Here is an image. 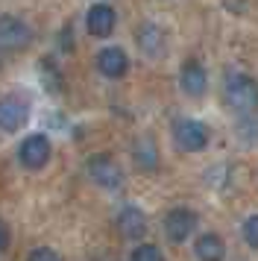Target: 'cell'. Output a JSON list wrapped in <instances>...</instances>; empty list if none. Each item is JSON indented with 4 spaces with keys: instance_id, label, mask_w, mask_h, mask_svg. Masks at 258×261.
Here are the masks:
<instances>
[{
    "instance_id": "1",
    "label": "cell",
    "mask_w": 258,
    "mask_h": 261,
    "mask_svg": "<svg viewBox=\"0 0 258 261\" xmlns=\"http://www.w3.org/2000/svg\"><path fill=\"white\" fill-rule=\"evenodd\" d=\"M226 106L235 109L238 115H252L258 112V83L246 73H229L223 83Z\"/></svg>"
},
{
    "instance_id": "2",
    "label": "cell",
    "mask_w": 258,
    "mask_h": 261,
    "mask_svg": "<svg viewBox=\"0 0 258 261\" xmlns=\"http://www.w3.org/2000/svg\"><path fill=\"white\" fill-rule=\"evenodd\" d=\"M173 141L185 153H199L209 144V126L197 118H176L173 120Z\"/></svg>"
},
{
    "instance_id": "3",
    "label": "cell",
    "mask_w": 258,
    "mask_h": 261,
    "mask_svg": "<svg viewBox=\"0 0 258 261\" xmlns=\"http://www.w3.org/2000/svg\"><path fill=\"white\" fill-rule=\"evenodd\" d=\"M50 138L41 135V132H33V135H27L21 144H18V159H21V165L27 170H41V167L50 162Z\"/></svg>"
},
{
    "instance_id": "4",
    "label": "cell",
    "mask_w": 258,
    "mask_h": 261,
    "mask_svg": "<svg viewBox=\"0 0 258 261\" xmlns=\"http://www.w3.org/2000/svg\"><path fill=\"white\" fill-rule=\"evenodd\" d=\"M194 229H197V214L191 212V208H170V212L164 214V235L170 244H182L188 238L194 235Z\"/></svg>"
},
{
    "instance_id": "5",
    "label": "cell",
    "mask_w": 258,
    "mask_h": 261,
    "mask_svg": "<svg viewBox=\"0 0 258 261\" xmlns=\"http://www.w3.org/2000/svg\"><path fill=\"white\" fill-rule=\"evenodd\" d=\"M85 170H88V176L106 191H117L123 185V173H120V167H117L109 155H91L88 165H85Z\"/></svg>"
},
{
    "instance_id": "6",
    "label": "cell",
    "mask_w": 258,
    "mask_h": 261,
    "mask_svg": "<svg viewBox=\"0 0 258 261\" xmlns=\"http://www.w3.org/2000/svg\"><path fill=\"white\" fill-rule=\"evenodd\" d=\"M30 123V103L18 97H0V132H18Z\"/></svg>"
},
{
    "instance_id": "7",
    "label": "cell",
    "mask_w": 258,
    "mask_h": 261,
    "mask_svg": "<svg viewBox=\"0 0 258 261\" xmlns=\"http://www.w3.org/2000/svg\"><path fill=\"white\" fill-rule=\"evenodd\" d=\"M33 41V30L12 18V15H3L0 18V47H9V50H23L27 44Z\"/></svg>"
},
{
    "instance_id": "8",
    "label": "cell",
    "mask_w": 258,
    "mask_h": 261,
    "mask_svg": "<svg viewBox=\"0 0 258 261\" xmlns=\"http://www.w3.org/2000/svg\"><path fill=\"white\" fill-rule=\"evenodd\" d=\"M179 85H182V91L191 94V97H202L205 94V88H209V73H205V68H202V62H197V59L182 62Z\"/></svg>"
},
{
    "instance_id": "9",
    "label": "cell",
    "mask_w": 258,
    "mask_h": 261,
    "mask_svg": "<svg viewBox=\"0 0 258 261\" xmlns=\"http://www.w3.org/2000/svg\"><path fill=\"white\" fill-rule=\"evenodd\" d=\"M115 24H117V15L112 6H106V3H97L88 9L85 15V30L91 33L94 38H106L115 33Z\"/></svg>"
},
{
    "instance_id": "10",
    "label": "cell",
    "mask_w": 258,
    "mask_h": 261,
    "mask_svg": "<svg viewBox=\"0 0 258 261\" xmlns=\"http://www.w3.org/2000/svg\"><path fill=\"white\" fill-rule=\"evenodd\" d=\"M97 71L109 76V80H120V76H126L129 71V59L123 47H103L97 53Z\"/></svg>"
},
{
    "instance_id": "11",
    "label": "cell",
    "mask_w": 258,
    "mask_h": 261,
    "mask_svg": "<svg viewBox=\"0 0 258 261\" xmlns=\"http://www.w3.org/2000/svg\"><path fill=\"white\" fill-rule=\"evenodd\" d=\"M117 229L129 241H141V238L147 235V217H144L141 208L126 205V208H120V214H117Z\"/></svg>"
},
{
    "instance_id": "12",
    "label": "cell",
    "mask_w": 258,
    "mask_h": 261,
    "mask_svg": "<svg viewBox=\"0 0 258 261\" xmlns=\"http://www.w3.org/2000/svg\"><path fill=\"white\" fill-rule=\"evenodd\" d=\"M194 252H197V258H202V261H220L223 255H226V244H223L220 235L202 232V235L194 241Z\"/></svg>"
},
{
    "instance_id": "13",
    "label": "cell",
    "mask_w": 258,
    "mask_h": 261,
    "mask_svg": "<svg viewBox=\"0 0 258 261\" xmlns=\"http://www.w3.org/2000/svg\"><path fill=\"white\" fill-rule=\"evenodd\" d=\"M132 159H135V167L144 170V173H152V170L159 167V153L152 150L150 141L138 144V147H135V153H132Z\"/></svg>"
},
{
    "instance_id": "14",
    "label": "cell",
    "mask_w": 258,
    "mask_h": 261,
    "mask_svg": "<svg viewBox=\"0 0 258 261\" xmlns=\"http://www.w3.org/2000/svg\"><path fill=\"white\" fill-rule=\"evenodd\" d=\"M129 258L132 261H162V249L159 247H152V244H138V247L129 252Z\"/></svg>"
},
{
    "instance_id": "15",
    "label": "cell",
    "mask_w": 258,
    "mask_h": 261,
    "mask_svg": "<svg viewBox=\"0 0 258 261\" xmlns=\"http://www.w3.org/2000/svg\"><path fill=\"white\" fill-rule=\"evenodd\" d=\"M241 235H244L246 247L258 249V214H249L244 220V226H241Z\"/></svg>"
},
{
    "instance_id": "16",
    "label": "cell",
    "mask_w": 258,
    "mask_h": 261,
    "mask_svg": "<svg viewBox=\"0 0 258 261\" xmlns=\"http://www.w3.org/2000/svg\"><path fill=\"white\" fill-rule=\"evenodd\" d=\"M27 258L30 261H59V252H53V249H47V247H38V249H33Z\"/></svg>"
},
{
    "instance_id": "17",
    "label": "cell",
    "mask_w": 258,
    "mask_h": 261,
    "mask_svg": "<svg viewBox=\"0 0 258 261\" xmlns=\"http://www.w3.org/2000/svg\"><path fill=\"white\" fill-rule=\"evenodd\" d=\"M6 247H9V226L0 220V252H3Z\"/></svg>"
},
{
    "instance_id": "18",
    "label": "cell",
    "mask_w": 258,
    "mask_h": 261,
    "mask_svg": "<svg viewBox=\"0 0 258 261\" xmlns=\"http://www.w3.org/2000/svg\"><path fill=\"white\" fill-rule=\"evenodd\" d=\"M0 62H3V59H0Z\"/></svg>"
}]
</instances>
